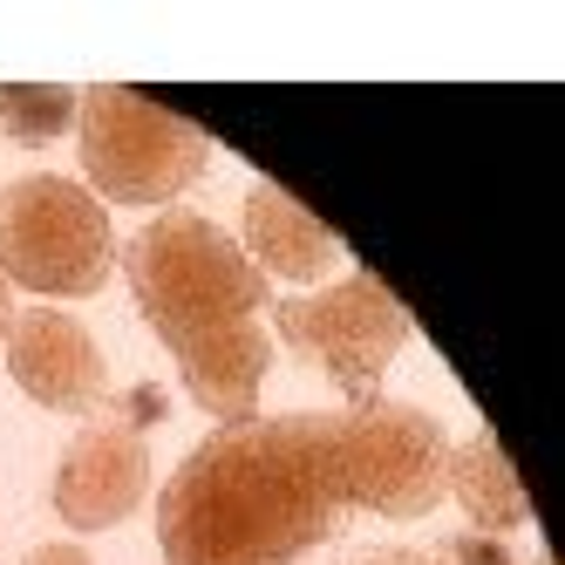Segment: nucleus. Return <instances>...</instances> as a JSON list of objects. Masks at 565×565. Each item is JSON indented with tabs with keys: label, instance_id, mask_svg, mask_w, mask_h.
Listing matches in <instances>:
<instances>
[{
	"label": "nucleus",
	"instance_id": "nucleus-1",
	"mask_svg": "<svg viewBox=\"0 0 565 565\" xmlns=\"http://www.w3.org/2000/svg\"><path fill=\"white\" fill-rule=\"evenodd\" d=\"M450 436L416 402L218 423L157 498L164 565H294L354 511L429 518Z\"/></svg>",
	"mask_w": 565,
	"mask_h": 565
},
{
	"label": "nucleus",
	"instance_id": "nucleus-2",
	"mask_svg": "<svg viewBox=\"0 0 565 565\" xmlns=\"http://www.w3.org/2000/svg\"><path fill=\"white\" fill-rule=\"evenodd\" d=\"M124 273L157 341L171 348L191 402L218 423H246L273 369V341L259 328L273 287L246 246L205 212H164L130 238Z\"/></svg>",
	"mask_w": 565,
	"mask_h": 565
},
{
	"label": "nucleus",
	"instance_id": "nucleus-3",
	"mask_svg": "<svg viewBox=\"0 0 565 565\" xmlns=\"http://www.w3.org/2000/svg\"><path fill=\"white\" fill-rule=\"evenodd\" d=\"M75 137H83V178L109 205H171L212 164L205 130L124 83H96L75 96Z\"/></svg>",
	"mask_w": 565,
	"mask_h": 565
},
{
	"label": "nucleus",
	"instance_id": "nucleus-4",
	"mask_svg": "<svg viewBox=\"0 0 565 565\" xmlns=\"http://www.w3.org/2000/svg\"><path fill=\"white\" fill-rule=\"evenodd\" d=\"M116 273V232L89 184L34 171L0 191V279L49 300H89Z\"/></svg>",
	"mask_w": 565,
	"mask_h": 565
},
{
	"label": "nucleus",
	"instance_id": "nucleus-5",
	"mask_svg": "<svg viewBox=\"0 0 565 565\" xmlns=\"http://www.w3.org/2000/svg\"><path fill=\"white\" fill-rule=\"evenodd\" d=\"M273 328L300 361H313V369L348 395V409H361V402L382 395L388 361L409 341V307H402L375 273H348L328 294L279 300Z\"/></svg>",
	"mask_w": 565,
	"mask_h": 565
},
{
	"label": "nucleus",
	"instance_id": "nucleus-6",
	"mask_svg": "<svg viewBox=\"0 0 565 565\" xmlns=\"http://www.w3.org/2000/svg\"><path fill=\"white\" fill-rule=\"evenodd\" d=\"M8 375L21 382L28 402H42L55 416H103L109 409V361L96 334L62 307H28L8 328Z\"/></svg>",
	"mask_w": 565,
	"mask_h": 565
},
{
	"label": "nucleus",
	"instance_id": "nucleus-7",
	"mask_svg": "<svg viewBox=\"0 0 565 565\" xmlns=\"http://www.w3.org/2000/svg\"><path fill=\"white\" fill-rule=\"evenodd\" d=\"M150 498V443L137 423L96 416L55 463V511L68 532H109Z\"/></svg>",
	"mask_w": 565,
	"mask_h": 565
},
{
	"label": "nucleus",
	"instance_id": "nucleus-8",
	"mask_svg": "<svg viewBox=\"0 0 565 565\" xmlns=\"http://www.w3.org/2000/svg\"><path fill=\"white\" fill-rule=\"evenodd\" d=\"M246 259L259 273H279V279H294V287H307V279L334 273L341 246L300 198H287L279 184H253L246 191Z\"/></svg>",
	"mask_w": 565,
	"mask_h": 565
},
{
	"label": "nucleus",
	"instance_id": "nucleus-9",
	"mask_svg": "<svg viewBox=\"0 0 565 565\" xmlns=\"http://www.w3.org/2000/svg\"><path fill=\"white\" fill-rule=\"evenodd\" d=\"M443 498H457V504H463V518L477 524L483 539L532 524V498H524V483H518V470H511V457L498 450V436H491V429H477L463 450H450V477H443Z\"/></svg>",
	"mask_w": 565,
	"mask_h": 565
},
{
	"label": "nucleus",
	"instance_id": "nucleus-10",
	"mask_svg": "<svg viewBox=\"0 0 565 565\" xmlns=\"http://www.w3.org/2000/svg\"><path fill=\"white\" fill-rule=\"evenodd\" d=\"M62 130H75V89H62V83H0V137L55 143Z\"/></svg>",
	"mask_w": 565,
	"mask_h": 565
},
{
	"label": "nucleus",
	"instance_id": "nucleus-11",
	"mask_svg": "<svg viewBox=\"0 0 565 565\" xmlns=\"http://www.w3.org/2000/svg\"><path fill=\"white\" fill-rule=\"evenodd\" d=\"M450 565H511V552L498 545V539H483V532H470V539H443L436 545Z\"/></svg>",
	"mask_w": 565,
	"mask_h": 565
},
{
	"label": "nucleus",
	"instance_id": "nucleus-12",
	"mask_svg": "<svg viewBox=\"0 0 565 565\" xmlns=\"http://www.w3.org/2000/svg\"><path fill=\"white\" fill-rule=\"evenodd\" d=\"M341 565H450L443 552H423V545H361L348 552Z\"/></svg>",
	"mask_w": 565,
	"mask_h": 565
},
{
	"label": "nucleus",
	"instance_id": "nucleus-13",
	"mask_svg": "<svg viewBox=\"0 0 565 565\" xmlns=\"http://www.w3.org/2000/svg\"><path fill=\"white\" fill-rule=\"evenodd\" d=\"M21 565H96V558H89L83 545H34Z\"/></svg>",
	"mask_w": 565,
	"mask_h": 565
},
{
	"label": "nucleus",
	"instance_id": "nucleus-14",
	"mask_svg": "<svg viewBox=\"0 0 565 565\" xmlns=\"http://www.w3.org/2000/svg\"><path fill=\"white\" fill-rule=\"evenodd\" d=\"M8 328H14V287L0 279V341H8Z\"/></svg>",
	"mask_w": 565,
	"mask_h": 565
},
{
	"label": "nucleus",
	"instance_id": "nucleus-15",
	"mask_svg": "<svg viewBox=\"0 0 565 565\" xmlns=\"http://www.w3.org/2000/svg\"><path fill=\"white\" fill-rule=\"evenodd\" d=\"M539 565H552V558H539Z\"/></svg>",
	"mask_w": 565,
	"mask_h": 565
}]
</instances>
